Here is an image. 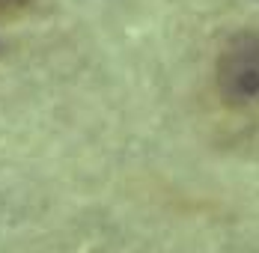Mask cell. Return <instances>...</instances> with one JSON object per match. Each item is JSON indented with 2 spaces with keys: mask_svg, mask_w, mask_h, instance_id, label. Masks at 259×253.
<instances>
[{
  "mask_svg": "<svg viewBox=\"0 0 259 253\" xmlns=\"http://www.w3.org/2000/svg\"><path fill=\"white\" fill-rule=\"evenodd\" d=\"M214 90L224 107L247 110L259 104V33L235 30L218 51Z\"/></svg>",
  "mask_w": 259,
  "mask_h": 253,
  "instance_id": "cell-1",
  "label": "cell"
},
{
  "mask_svg": "<svg viewBox=\"0 0 259 253\" xmlns=\"http://www.w3.org/2000/svg\"><path fill=\"white\" fill-rule=\"evenodd\" d=\"M33 3L36 0H0V27L15 21V18H21L24 12H30Z\"/></svg>",
  "mask_w": 259,
  "mask_h": 253,
  "instance_id": "cell-2",
  "label": "cell"
}]
</instances>
